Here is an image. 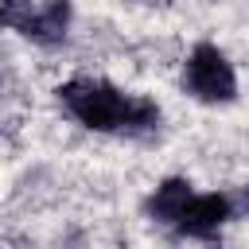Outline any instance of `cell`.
I'll list each match as a JSON object with an SVG mask.
<instances>
[{
  "mask_svg": "<svg viewBox=\"0 0 249 249\" xmlns=\"http://www.w3.org/2000/svg\"><path fill=\"white\" fill-rule=\"evenodd\" d=\"M62 113L70 121H78L82 128L89 132H109V136H152L160 132V105L140 97V93H128L105 78H70L54 89Z\"/></svg>",
  "mask_w": 249,
  "mask_h": 249,
  "instance_id": "cell-1",
  "label": "cell"
},
{
  "mask_svg": "<svg viewBox=\"0 0 249 249\" xmlns=\"http://www.w3.org/2000/svg\"><path fill=\"white\" fill-rule=\"evenodd\" d=\"M74 23L70 0H0V27L31 39L35 47H62Z\"/></svg>",
  "mask_w": 249,
  "mask_h": 249,
  "instance_id": "cell-2",
  "label": "cell"
},
{
  "mask_svg": "<svg viewBox=\"0 0 249 249\" xmlns=\"http://www.w3.org/2000/svg\"><path fill=\"white\" fill-rule=\"evenodd\" d=\"M183 93L202 105H230L237 101V74L226 51L214 43H195L183 62Z\"/></svg>",
  "mask_w": 249,
  "mask_h": 249,
  "instance_id": "cell-3",
  "label": "cell"
},
{
  "mask_svg": "<svg viewBox=\"0 0 249 249\" xmlns=\"http://www.w3.org/2000/svg\"><path fill=\"white\" fill-rule=\"evenodd\" d=\"M237 218V206H233V195H191L179 222H175V233L179 237H195V241H214L222 233V226Z\"/></svg>",
  "mask_w": 249,
  "mask_h": 249,
  "instance_id": "cell-4",
  "label": "cell"
},
{
  "mask_svg": "<svg viewBox=\"0 0 249 249\" xmlns=\"http://www.w3.org/2000/svg\"><path fill=\"white\" fill-rule=\"evenodd\" d=\"M191 195H195L191 179L171 175V179H163V183L144 198V218H148V222H156V226L175 230V222H179V214H183V206H187V198H191Z\"/></svg>",
  "mask_w": 249,
  "mask_h": 249,
  "instance_id": "cell-5",
  "label": "cell"
},
{
  "mask_svg": "<svg viewBox=\"0 0 249 249\" xmlns=\"http://www.w3.org/2000/svg\"><path fill=\"white\" fill-rule=\"evenodd\" d=\"M148 4H163V0H148Z\"/></svg>",
  "mask_w": 249,
  "mask_h": 249,
  "instance_id": "cell-6",
  "label": "cell"
}]
</instances>
